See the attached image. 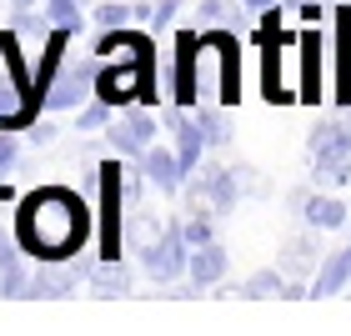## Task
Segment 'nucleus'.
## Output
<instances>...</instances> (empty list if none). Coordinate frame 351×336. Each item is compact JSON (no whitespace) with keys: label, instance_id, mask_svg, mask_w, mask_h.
Masks as SVG:
<instances>
[{"label":"nucleus","instance_id":"nucleus-16","mask_svg":"<svg viewBox=\"0 0 351 336\" xmlns=\"http://www.w3.org/2000/svg\"><path fill=\"white\" fill-rule=\"evenodd\" d=\"M316 266H322V256H316V241L311 236H296V241H286V256H281V271L286 276H316Z\"/></svg>","mask_w":351,"mask_h":336},{"label":"nucleus","instance_id":"nucleus-6","mask_svg":"<svg viewBox=\"0 0 351 336\" xmlns=\"http://www.w3.org/2000/svg\"><path fill=\"white\" fill-rule=\"evenodd\" d=\"M106 146L110 156H125V161H141L146 156V146H156V116H151V106H121L116 110V121L106 125Z\"/></svg>","mask_w":351,"mask_h":336},{"label":"nucleus","instance_id":"nucleus-25","mask_svg":"<svg viewBox=\"0 0 351 336\" xmlns=\"http://www.w3.org/2000/svg\"><path fill=\"white\" fill-rule=\"evenodd\" d=\"M176 10H181V0H156V15H151V30H161L176 21Z\"/></svg>","mask_w":351,"mask_h":336},{"label":"nucleus","instance_id":"nucleus-9","mask_svg":"<svg viewBox=\"0 0 351 336\" xmlns=\"http://www.w3.org/2000/svg\"><path fill=\"white\" fill-rule=\"evenodd\" d=\"M141 171H146V186H156L161 196H181L186 191V166H181V156L166 151V146H146Z\"/></svg>","mask_w":351,"mask_h":336},{"label":"nucleus","instance_id":"nucleus-11","mask_svg":"<svg viewBox=\"0 0 351 336\" xmlns=\"http://www.w3.org/2000/svg\"><path fill=\"white\" fill-rule=\"evenodd\" d=\"M301 221H306L311 231H341V226H351V211H346L337 196H322V191H311V196L301 201Z\"/></svg>","mask_w":351,"mask_h":336},{"label":"nucleus","instance_id":"nucleus-3","mask_svg":"<svg viewBox=\"0 0 351 336\" xmlns=\"http://www.w3.org/2000/svg\"><path fill=\"white\" fill-rule=\"evenodd\" d=\"M306 146H311V181L316 186L351 181V125L346 121H322Z\"/></svg>","mask_w":351,"mask_h":336},{"label":"nucleus","instance_id":"nucleus-12","mask_svg":"<svg viewBox=\"0 0 351 336\" xmlns=\"http://www.w3.org/2000/svg\"><path fill=\"white\" fill-rule=\"evenodd\" d=\"M351 286V241L341 251H331L322 266H316V281H311V296H337Z\"/></svg>","mask_w":351,"mask_h":336},{"label":"nucleus","instance_id":"nucleus-2","mask_svg":"<svg viewBox=\"0 0 351 336\" xmlns=\"http://www.w3.org/2000/svg\"><path fill=\"white\" fill-rule=\"evenodd\" d=\"M36 116H40V106H36V91H30V71H25V56H21V36L5 25V30H0V125L25 131Z\"/></svg>","mask_w":351,"mask_h":336},{"label":"nucleus","instance_id":"nucleus-24","mask_svg":"<svg viewBox=\"0 0 351 336\" xmlns=\"http://www.w3.org/2000/svg\"><path fill=\"white\" fill-rule=\"evenodd\" d=\"M226 21H231V0H201V5H196V25L201 30H216Z\"/></svg>","mask_w":351,"mask_h":336},{"label":"nucleus","instance_id":"nucleus-27","mask_svg":"<svg viewBox=\"0 0 351 336\" xmlns=\"http://www.w3.org/2000/svg\"><path fill=\"white\" fill-rule=\"evenodd\" d=\"M30 5H40V0H10V10H30Z\"/></svg>","mask_w":351,"mask_h":336},{"label":"nucleus","instance_id":"nucleus-20","mask_svg":"<svg viewBox=\"0 0 351 336\" xmlns=\"http://www.w3.org/2000/svg\"><path fill=\"white\" fill-rule=\"evenodd\" d=\"M136 15H131V5H121V0H106V5H95L90 10V25L95 30H121V25H131Z\"/></svg>","mask_w":351,"mask_h":336},{"label":"nucleus","instance_id":"nucleus-15","mask_svg":"<svg viewBox=\"0 0 351 336\" xmlns=\"http://www.w3.org/2000/svg\"><path fill=\"white\" fill-rule=\"evenodd\" d=\"M161 221H156L151 211H141V206H136V211L131 216H125V246H131V251H146V246H156V241H161Z\"/></svg>","mask_w":351,"mask_h":336},{"label":"nucleus","instance_id":"nucleus-18","mask_svg":"<svg viewBox=\"0 0 351 336\" xmlns=\"http://www.w3.org/2000/svg\"><path fill=\"white\" fill-rule=\"evenodd\" d=\"M10 30H15L21 40H45L56 25H51V15H45V5H40V10L30 5V10H10Z\"/></svg>","mask_w":351,"mask_h":336},{"label":"nucleus","instance_id":"nucleus-19","mask_svg":"<svg viewBox=\"0 0 351 336\" xmlns=\"http://www.w3.org/2000/svg\"><path fill=\"white\" fill-rule=\"evenodd\" d=\"M110 121H116V106L101 101V95H90V101L75 110V131H106Z\"/></svg>","mask_w":351,"mask_h":336},{"label":"nucleus","instance_id":"nucleus-4","mask_svg":"<svg viewBox=\"0 0 351 336\" xmlns=\"http://www.w3.org/2000/svg\"><path fill=\"white\" fill-rule=\"evenodd\" d=\"M95 71H101V56H95V51H86V56L71 51L66 66L56 71L51 91H45L40 110H51V116H60V110H81L90 95H95Z\"/></svg>","mask_w":351,"mask_h":336},{"label":"nucleus","instance_id":"nucleus-10","mask_svg":"<svg viewBox=\"0 0 351 336\" xmlns=\"http://www.w3.org/2000/svg\"><path fill=\"white\" fill-rule=\"evenodd\" d=\"M226 266H231V251L221 246V241H206V246H191V266H186V276L191 286H216L221 276H226Z\"/></svg>","mask_w":351,"mask_h":336},{"label":"nucleus","instance_id":"nucleus-8","mask_svg":"<svg viewBox=\"0 0 351 336\" xmlns=\"http://www.w3.org/2000/svg\"><path fill=\"white\" fill-rule=\"evenodd\" d=\"M171 95H176V106H186V110L201 101V30H181V40H176Z\"/></svg>","mask_w":351,"mask_h":336},{"label":"nucleus","instance_id":"nucleus-23","mask_svg":"<svg viewBox=\"0 0 351 336\" xmlns=\"http://www.w3.org/2000/svg\"><path fill=\"white\" fill-rule=\"evenodd\" d=\"M21 171V131L15 125H0V176Z\"/></svg>","mask_w":351,"mask_h":336},{"label":"nucleus","instance_id":"nucleus-1","mask_svg":"<svg viewBox=\"0 0 351 336\" xmlns=\"http://www.w3.org/2000/svg\"><path fill=\"white\" fill-rule=\"evenodd\" d=\"M15 231H21V246L25 256L36 261H66V256L86 251L90 231H95V211L86 201V191H71V186H40V191H25L15 201Z\"/></svg>","mask_w":351,"mask_h":336},{"label":"nucleus","instance_id":"nucleus-5","mask_svg":"<svg viewBox=\"0 0 351 336\" xmlns=\"http://www.w3.org/2000/svg\"><path fill=\"white\" fill-rule=\"evenodd\" d=\"M90 266L86 256H66V261H36L30 266V291L25 301H71L81 291V281H90Z\"/></svg>","mask_w":351,"mask_h":336},{"label":"nucleus","instance_id":"nucleus-7","mask_svg":"<svg viewBox=\"0 0 351 336\" xmlns=\"http://www.w3.org/2000/svg\"><path fill=\"white\" fill-rule=\"evenodd\" d=\"M141 266H146L151 281H166V286H176V281L186 276V266H191V241L181 236V221H166L161 241L141 251Z\"/></svg>","mask_w":351,"mask_h":336},{"label":"nucleus","instance_id":"nucleus-13","mask_svg":"<svg viewBox=\"0 0 351 336\" xmlns=\"http://www.w3.org/2000/svg\"><path fill=\"white\" fill-rule=\"evenodd\" d=\"M90 291L95 296H125L131 291V266H125L121 256H101V261L90 266Z\"/></svg>","mask_w":351,"mask_h":336},{"label":"nucleus","instance_id":"nucleus-21","mask_svg":"<svg viewBox=\"0 0 351 336\" xmlns=\"http://www.w3.org/2000/svg\"><path fill=\"white\" fill-rule=\"evenodd\" d=\"M25 141H30V146H56V141H60V125H56L51 110H40V116L25 125Z\"/></svg>","mask_w":351,"mask_h":336},{"label":"nucleus","instance_id":"nucleus-26","mask_svg":"<svg viewBox=\"0 0 351 336\" xmlns=\"http://www.w3.org/2000/svg\"><path fill=\"white\" fill-rule=\"evenodd\" d=\"M271 5H281V0H241V10H271Z\"/></svg>","mask_w":351,"mask_h":336},{"label":"nucleus","instance_id":"nucleus-14","mask_svg":"<svg viewBox=\"0 0 351 336\" xmlns=\"http://www.w3.org/2000/svg\"><path fill=\"white\" fill-rule=\"evenodd\" d=\"M286 271L281 266H266V271H256V276H246L241 281V296L246 301H271V296H286Z\"/></svg>","mask_w":351,"mask_h":336},{"label":"nucleus","instance_id":"nucleus-17","mask_svg":"<svg viewBox=\"0 0 351 336\" xmlns=\"http://www.w3.org/2000/svg\"><path fill=\"white\" fill-rule=\"evenodd\" d=\"M40 5H45V15H51L56 30H71V36H81V30L90 25V15H86L81 0H40Z\"/></svg>","mask_w":351,"mask_h":336},{"label":"nucleus","instance_id":"nucleus-22","mask_svg":"<svg viewBox=\"0 0 351 336\" xmlns=\"http://www.w3.org/2000/svg\"><path fill=\"white\" fill-rule=\"evenodd\" d=\"M196 116H201V131H206V141H211V151H221V146H226V141H231L226 121H221V110H216V106H201Z\"/></svg>","mask_w":351,"mask_h":336}]
</instances>
